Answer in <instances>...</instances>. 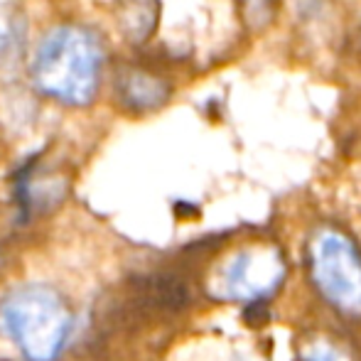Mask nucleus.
Here are the masks:
<instances>
[{
  "label": "nucleus",
  "instance_id": "obj_1",
  "mask_svg": "<svg viewBox=\"0 0 361 361\" xmlns=\"http://www.w3.org/2000/svg\"><path fill=\"white\" fill-rule=\"evenodd\" d=\"M99 39L84 27L59 25L37 44L32 79L42 94L69 106H86L96 96L101 69Z\"/></svg>",
  "mask_w": 361,
  "mask_h": 361
},
{
  "label": "nucleus",
  "instance_id": "obj_2",
  "mask_svg": "<svg viewBox=\"0 0 361 361\" xmlns=\"http://www.w3.org/2000/svg\"><path fill=\"white\" fill-rule=\"evenodd\" d=\"M72 329V314L47 286H25L0 302V332L32 361H52Z\"/></svg>",
  "mask_w": 361,
  "mask_h": 361
},
{
  "label": "nucleus",
  "instance_id": "obj_3",
  "mask_svg": "<svg viewBox=\"0 0 361 361\" xmlns=\"http://www.w3.org/2000/svg\"><path fill=\"white\" fill-rule=\"evenodd\" d=\"M312 278L319 293L344 314H361V256L334 228H322L310 246Z\"/></svg>",
  "mask_w": 361,
  "mask_h": 361
},
{
  "label": "nucleus",
  "instance_id": "obj_4",
  "mask_svg": "<svg viewBox=\"0 0 361 361\" xmlns=\"http://www.w3.org/2000/svg\"><path fill=\"white\" fill-rule=\"evenodd\" d=\"M283 278V261L273 248H246L219 268L214 295L221 300L248 302L271 295Z\"/></svg>",
  "mask_w": 361,
  "mask_h": 361
},
{
  "label": "nucleus",
  "instance_id": "obj_5",
  "mask_svg": "<svg viewBox=\"0 0 361 361\" xmlns=\"http://www.w3.org/2000/svg\"><path fill=\"white\" fill-rule=\"evenodd\" d=\"M121 94L135 109H155V106H160L170 96V89H167L165 81L155 79V76L145 72H133L123 79Z\"/></svg>",
  "mask_w": 361,
  "mask_h": 361
},
{
  "label": "nucleus",
  "instance_id": "obj_6",
  "mask_svg": "<svg viewBox=\"0 0 361 361\" xmlns=\"http://www.w3.org/2000/svg\"><path fill=\"white\" fill-rule=\"evenodd\" d=\"M305 361H352L339 347H334L332 342H324V339H314L307 347L302 349Z\"/></svg>",
  "mask_w": 361,
  "mask_h": 361
},
{
  "label": "nucleus",
  "instance_id": "obj_7",
  "mask_svg": "<svg viewBox=\"0 0 361 361\" xmlns=\"http://www.w3.org/2000/svg\"><path fill=\"white\" fill-rule=\"evenodd\" d=\"M246 13L251 15H258V18L266 20L268 15V0H246Z\"/></svg>",
  "mask_w": 361,
  "mask_h": 361
},
{
  "label": "nucleus",
  "instance_id": "obj_8",
  "mask_svg": "<svg viewBox=\"0 0 361 361\" xmlns=\"http://www.w3.org/2000/svg\"><path fill=\"white\" fill-rule=\"evenodd\" d=\"M0 49H3V32H0Z\"/></svg>",
  "mask_w": 361,
  "mask_h": 361
}]
</instances>
